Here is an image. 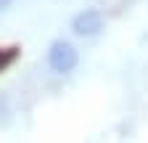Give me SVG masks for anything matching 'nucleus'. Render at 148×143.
Here are the masks:
<instances>
[{
  "label": "nucleus",
  "instance_id": "f257e3e1",
  "mask_svg": "<svg viewBox=\"0 0 148 143\" xmlns=\"http://www.w3.org/2000/svg\"><path fill=\"white\" fill-rule=\"evenodd\" d=\"M79 64V50L69 40H53L48 48V66L56 74H71Z\"/></svg>",
  "mask_w": 148,
  "mask_h": 143
},
{
  "label": "nucleus",
  "instance_id": "f03ea898",
  "mask_svg": "<svg viewBox=\"0 0 148 143\" xmlns=\"http://www.w3.org/2000/svg\"><path fill=\"white\" fill-rule=\"evenodd\" d=\"M103 24H106V19H103V11H98V8H82L77 16L71 19V32L77 34V37H95V34H101L103 32Z\"/></svg>",
  "mask_w": 148,
  "mask_h": 143
},
{
  "label": "nucleus",
  "instance_id": "7ed1b4c3",
  "mask_svg": "<svg viewBox=\"0 0 148 143\" xmlns=\"http://www.w3.org/2000/svg\"><path fill=\"white\" fill-rule=\"evenodd\" d=\"M16 58V50L13 48H5V50H0V69H5L11 61Z\"/></svg>",
  "mask_w": 148,
  "mask_h": 143
},
{
  "label": "nucleus",
  "instance_id": "20e7f679",
  "mask_svg": "<svg viewBox=\"0 0 148 143\" xmlns=\"http://www.w3.org/2000/svg\"><path fill=\"white\" fill-rule=\"evenodd\" d=\"M13 3H16V0H0V13H3V11H8Z\"/></svg>",
  "mask_w": 148,
  "mask_h": 143
}]
</instances>
